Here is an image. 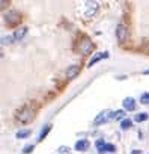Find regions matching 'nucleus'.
Instances as JSON below:
<instances>
[{"instance_id": "obj_1", "label": "nucleus", "mask_w": 149, "mask_h": 154, "mask_svg": "<svg viewBox=\"0 0 149 154\" xmlns=\"http://www.w3.org/2000/svg\"><path fill=\"white\" fill-rule=\"evenodd\" d=\"M35 116H36V110L32 106H24V107L18 109L15 113V119L20 124H29L35 119Z\"/></svg>"}, {"instance_id": "obj_2", "label": "nucleus", "mask_w": 149, "mask_h": 154, "mask_svg": "<svg viewBox=\"0 0 149 154\" xmlns=\"http://www.w3.org/2000/svg\"><path fill=\"white\" fill-rule=\"evenodd\" d=\"M94 42L91 41V38H88V36H83L79 42H77V45H76V50L80 53V54H89V53H92V50H94Z\"/></svg>"}, {"instance_id": "obj_3", "label": "nucleus", "mask_w": 149, "mask_h": 154, "mask_svg": "<svg viewBox=\"0 0 149 154\" xmlns=\"http://www.w3.org/2000/svg\"><path fill=\"white\" fill-rule=\"evenodd\" d=\"M3 18H5V23H6L8 26L15 27V26L21 21V14H20L18 11H8Z\"/></svg>"}, {"instance_id": "obj_4", "label": "nucleus", "mask_w": 149, "mask_h": 154, "mask_svg": "<svg viewBox=\"0 0 149 154\" xmlns=\"http://www.w3.org/2000/svg\"><path fill=\"white\" fill-rule=\"evenodd\" d=\"M80 69H82L80 63H72V65H69V66L66 68V71H65V77H66L68 80L76 79V77L80 74Z\"/></svg>"}, {"instance_id": "obj_5", "label": "nucleus", "mask_w": 149, "mask_h": 154, "mask_svg": "<svg viewBox=\"0 0 149 154\" xmlns=\"http://www.w3.org/2000/svg\"><path fill=\"white\" fill-rule=\"evenodd\" d=\"M116 38H118L119 42H125L128 39V27H127V24H124V23L118 24V27H116Z\"/></svg>"}, {"instance_id": "obj_6", "label": "nucleus", "mask_w": 149, "mask_h": 154, "mask_svg": "<svg viewBox=\"0 0 149 154\" xmlns=\"http://www.w3.org/2000/svg\"><path fill=\"white\" fill-rule=\"evenodd\" d=\"M112 113H113V112H110V110H103V112H100V113L97 115V118H95V125H103V124H106L109 119H112Z\"/></svg>"}, {"instance_id": "obj_7", "label": "nucleus", "mask_w": 149, "mask_h": 154, "mask_svg": "<svg viewBox=\"0 0 149 154\" xmlns=\"http://www.w3.org/2000/svg\"><path fill=\"white\" fill-rule=\"evenodd\" d=\"M97 11H98V3H95V2H88V3L85 5V12H83V15H85L86 18H91V17L95 15Z\"/></svg>"}, {"instance_id": "obj_8", "label": "nucleus", "mask_w": 149, "mask_h": 154, "mask_svg": "<svg viewBox=\"0 0 149 154\" xmlns=\"http://www.w3.org/2000/svg\"><path fill=\"white\" fill-rule=\"evenodd\" d=\"M109 57V51H101V53H97V54H94L92 56V59L88 62V68H92L95 63H98L100 60H103V59H107Z\"/></svg>"}, {"instance_id": "obj_9", "label": "nucleus", "mask_w": 149, "mask_h": 154, "mask_svg": "<svg viewBox=\"0 0 149 154\" xmlns=\"http://www.w3.org/2000/svg\"><path fill=\"white\" fill-rule=\"evenodd\" d=\"M27 27L24 26V27H18L15 32H14V35H12V38H14V41H21L26 35H27Z\"/></svg>"}, {"instance_id": "obj_10", "label": "nucleus", "mask_w": 149, "mask_h": 154, "mask_svg": "<svg viewBox=\"0 0 149 154\" xmlns=\"http://www.w3.org/2000/svg\"><path fill=\"white\" fill-rule=\"evenodd\" d=\"M122 106H124V110H134L136 109V100L131 98V97H127L122 101Z\"/></svg>"}, {"instance_id": "obj_11", "label": "nucleus", "mask_w": 149, "mask_h": 154, "mask_svg": "<svg viewBox=\"0 0 149 154\" xmlns=\"http://www.w3.org/2000/svg\"><path fill=\"white\" fill-rule=\"evenodd\" d=\"M76 148L77 151H86L88 148H89V140H86V139H80V140H77L76 142Z\"/></svg>"}, {"instance_id": "obj_12", "label": "nucleus", "mask_w": 149, "mask_h": 154, "mask_svg": "<svg viewBox=\"0 0 149 154\" xmlns=\"http://www.w3.org/2000/svg\"><path fill=\"white\" fill-rule=\"evenodd\" d=\"M30 134H32V130H30V128H21V130L17 131L15 137H17V139H27Z\"/></svg>"}, {"instance_id": "obj_13", "label": "nucleus", "mask_w": 149, "mask_h": 154, "mask_svg": "<svg viewBox=\"0 0 149 154\" xmlns=\"http://www.w3.org/2000/svg\"><path fill=\"white\" fill-rule=\"evenodd\" d=\"M50 131H51V124H45V125L42 127L41 133H39V139H38V140H39V142H42V140L47 137V134H48Z\"/></svg>"}, {"instance_id": "obj_14", "label": "nucleus", "mask_w": 149, "mask_h": 154, "mask_svg": "<svg viewBox=\"0 0 149 154\" xmlns=\"http://www.w3.org/2000/svg\"><path fill=\"white\" fill-rule=\"evenodd\" d=\"M131 125H133V121L128 119V118H125V119L121 121V128L122 130H128V128H131Z\"/></svg>"}, {"instance_id": "obj_15", "label": "nucleus", "mask_w": 149, "mask_h": 154, "mask_svg": "<svg viewBox=\"0 0 149 154\" xmlns=\"http://www.w3.org/2000/svg\"><path fill=\"white\" fill-rule=\"evenodd\" d=\"M103 152H116V146L113 143H104Z\"/></svg>"}, {"instance_id": "obj_16", "label": "nucleus", "mask_w": 149, "mask_h": 154, "mask_svg": "<svg viewBox=\"0 0 149 154\" xmlns=\"http://www.w3.org/2000/svg\"><path fill=\"white\" fill-rule=\"evenodd\" d=\"M125 116V110H116L112 113V119H122Z\"/></svg>"}, {"instance_id": "obj_17", "label": "nucleus", "mask_w": 149, "mask_h": 154, "mask_svg": "<svg viewBox=\"0 0 149 154\" xmlns=\"http://www.w3.org/2000/svg\"><path fill=\"white\" fill-rule=\"evenodd\" d=\"M149 116H148V113H137L136 116H134V121L136 122H143V121H146Z\"/></svg>"}, {"instance_id": "obj_18", "label": "nucleus", "mask_w": 149, "mask_h": 154, "mask_svg": "<svg viewBox=\"0 0 149 154\" xmlns=\"http://www.w3.org/2000/svg\"><path fill=\"white\" fill-rule=\"evenodd\" d=\"M11 42H14V38H12V35L0 38V44H3V45H8V44H11Z\"/></svg>"}, {"instance_id": "obj_19", "label": "nucleus", "mask_w": 149, "mask_h": 154, "mask_svg": "<svg viewBox=\"0 0 149 154\" xmlns=\"http://www.w3.org/2000/svg\"><path fill=\"white\" fill-rule=\"evenodd\" d=\"M140 103H142V104H149V92L142 94V97H140Z\"/></svg>"}, {"instance_id": "obj_20", "label": "nucleus", "mask_w": 149, "mask_h": 154, "mask_svg": "<svg viewBox=\"0 0 149 154\" xmlns=\"http://www.w3.org/2000/svg\"><path fill=\"white\" fill-rule=\"evenodd\" d=\"M104 143H106V142H104L103 139H98V140L95 142V146H97V149H98L100 152H103V146H104Z\"/></svg>"}, {"instance_id": "obj_21", "label": "nucleus", "mask_w": 149, "mask_h": 154, "mask_svg": "<svg viewBox=\"0 0 149 154\" xmlns=\"http://www.w3.org/2000/svg\"><path fill=\"white\" fill-rule=\"evenodd\" d=\"M33 149H35V145H27L23 148V154H30Z\"/></svg>"}, {"instance_id": "obj_22", "label": "nucleus", "mask_w": 149, "mask_h": 154, "mask_svg": "<svg viewBox=\"0 0 149 154\" xmlns=\"http://www.w3.org/2000/svg\"><path fill=\"white\" fill-rule=\"evenodd\" d=\"M9 6V0H0V11H3Z\"/></svg>"}, {"instance_id": "obj_23", "label": "nucleus", "mask_w": 149, "mask_h": 154, "mask_svg": "<svg viewBox=\"0 0 149 154\" xmlns=\"http://www.w3.org/2000/svg\"><path fill=\"white\" fill-rule=\"evenodd\" d=\"M131 154H142V151L140 149H134V151H131Z\"/></svg>"}, {"instance_id": "obj_24", "label": "nucleus", "mask_w": 149, "mask_h": 154, "mask_svg": "<svg viewBox=\"0 0 149 154\" xmlns=\"http://www.w3.org/2000/svg\"><path fill=\"white\" fill-rule=\"evenodd\" d=\"M0 57H3V50H2V47H0Z\"/></svg>"}, {"instance_id": "obj_25", "label": "nucleus", "mask_w": 149, "mask_h": 154, "mask_svg": "<svg viewBox=\"0 0 149 154\" xmlns=\"http://www.w3.org/2000/svg\"><path fill=\"white\" fill-rule=\"evenodd\" d=\"M145 74H149V69H148V71H145Z\"/></svg>"}]
</instances>
